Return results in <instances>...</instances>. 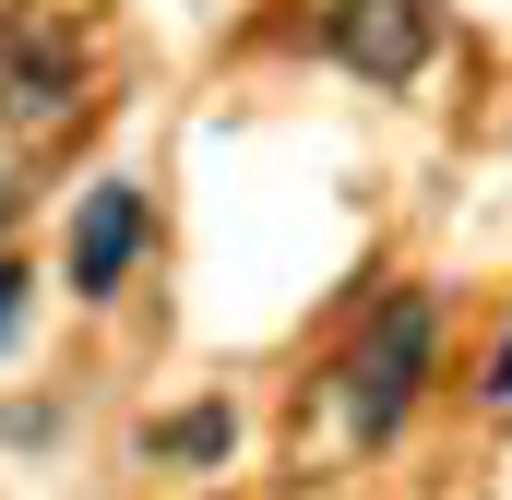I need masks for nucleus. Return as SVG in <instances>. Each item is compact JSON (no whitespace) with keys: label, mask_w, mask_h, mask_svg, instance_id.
Listing matches in <instances>:
<instances>
[{"label":"nucleus","mask_w":512,"mask_h":500,"mask_svg":"<svg viewBox=\"0 0 512 500\" xmlns=\"http://www.w3.org/2000/svg\"><path fill=\"white\" fill-rule=\"evenodd\" d=\"M429 346H441V310H429V298H382V310H370V334H358V358H346V429H358V441H393V429H405V405H417V381H429Z\"/></svg>","instance_id":"obj_1"},{"label":"nucleus","mask_w":512,"mask_h":500,"mask_svg":"<svg viewBox=\"0 0 512 500\" xmlns=\"http://www.w3.org/2000/svg\"><path fill=\"white\" fill-rule=\"evenodd\" d=\"M334 60L358 84H417L441 60V0H334Z\"/></svg>","instance_id":"obj_2"},{"label":"nucleus","mask_w":512,"mask_h":500,"mask_svg":"<svg viewBox=\"0 0 512 500\" xmlns=\"http://www.w3.org/2000/svg\"><path fill=\"white\" fill-rule=\"evenodd\" d=\"M143 239H155L143 179H96L84 215H72V298H120V274L143 262Z\"/></svg>","instance_id":"obj_3"},{"label":"nucleus","mask_w":512,"mask_h":500,"mask_svg":"<svg viewBox=\"0 0 512 500\" xmlns=\"http://www.w3.org/2000/svg\"><path fill=\"white\" fill-rule=\"evenodd\" d=\"M72 84H84V48H72L60 24H36V36L0 48V108H12V120H60Z\"/></svg>","instance_id":"obj_4"},{"label":"nucleus","mask_w":512,"mask_h":500,"mask_svg":"<svg viewBox=\"0 0 512 500\" xmlns=\"http://www.w3.org/2000/svg\"><path fill=\"white\" fill-rule=\"evenodd\" d=\"M227 441H239V417H227V405H191V417H167V429H155V453H167V465H227Z\"/></svg>","instance_id":"obj_5"},{"label":"nucleus","mask_w":512,"mask_h":500,"mask_svg":"<svg viewBox=\"0 0 512 500\" xmlns=\"http://www.w3.org/2000/svg\"><path fill=\"white\" fill-rule=\"evenodd\" d=\"M12 310H24V262H0V334H12Z\"/></svg>","instance_id":"obj_6"},{"label":"nucleus","mask_w":512,"mask_h":500,"mask_svg":"<svg viewBox=\"0 0 512 500\" xmlns=\"http://www.w3.org/2000/svg\"><path fill=\"white\" fill-rule=\"evenodd\" d=\"M489 405H512V334H501V358H489Z\"/></svg>","instance_id":"obj_7"}]
</instances>
